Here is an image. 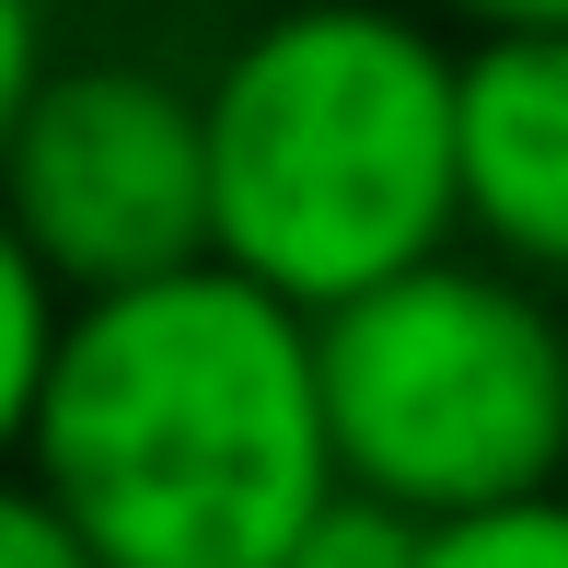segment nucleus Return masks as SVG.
<instances>
[{
	"instance_id": "1",
	"label": "nucleus",
	"mask_w": 568,
	"mask_h": 568,
	"mask_svg": "<svg viewBox=\"0 0 568 568\" xmlns=\"http://www.w3.org/2000/svg\"><path fill=\"white\" fill-rule=\"evenodd\" d=\"M23 476L105 568H278L337 499L314 314L221 255L70 302Z\"/></svg>"
},
{
	"instance_id": "2",
	"label": "nucleus",
	"mask_w": 568,
	"mask_h": 568,
	"mask_svg": "<svg viewBox=\"0 0 568 568\" xmlns=\"http://www.w3.org/2000/svg\"><path fill=\"white\" fill-rule=\"evenodd\" d=\"M210 255L337 314L464 244V36L418 0H278L197 70Z\"/></svg>"
},
{
	"instance_id": "3",
	"label": "nucleus",
	"mask_w": 568,
	"mask_h": 568,
	"mask_svg": "<svg viewBox=\"0 0 568 568\" xmlns=\"http://www.w3.org/2000/svg\"><path fill=\"white\" fill-rule=\"evenodd\" d=\"M337 487L406 523H476L568 487V302L476 244L314 314Z\"/></svg>"
},
{
	"instance_id": "4",
	"label": "nucleus",
	"mask_w": 568,
	"mask_h": 568,
	"mask_svg": "<svg viewBox=\"0 0 568 568\" xmlns=\"http://www.w3.org/2000/svg\"><path fill=\"white\" fill-rule=\"evenodd\" d=\"M0 221L36 244V267L70 302L210 267L197 82L163 59H59V82L36 93L12 163H0Z\"/></svg>"
},
{
	"instance_id": "5",
	"label": "nucleus",
	"mask_w": 568,
	"mask_h": 568,
	"mask_svg": "<svg viewBox=\"0 0 568 568\" xmlns=\"http://www.w3.org/2000/svg\"><path fill=\"white\" fill-rule=\"evenodd\" d=\"M464 244L568 302V36L464 47Z\"/></svg>"
},
{
	"instance_id": "6",
	"label": "nucleus",
	"mask_w": 568,
	"mask_h": 568,
	"mask_svg": "<svg viewBox=\"0 0 568 568\" xmlns=\"http://www.w3.org/2000/svg\"><path fill=\"white\" fill-rule=\"evenodd\" d=\"M59 337H70V291L36 267V244L0 221V464H23V442H36Z\"/></svg>"
},
{
	"instance_id": "7",
	"label": "nucleus",
	"mask_w": 568,
	"mask_h": 568,
	"mask_svg": "<svg viewBox=\"0 0 568 568\" xmlns=\"http://www.w3.org/2000/svg\"><path fill=\"white\" fill-rule=\"evenodd\" d=\"M418 568H568V487H557V499L476 510V523H442Z\"/></svg>"
},
{
	"instance_id": "8",
	"label": "nucleus",
	"mask_w": 568,
	"mask_h": 568,
	"mask_svg": "<svg viewBox=\"0 0 568 568\" xmlns=\"http://www.w3.org/2000/svg\"><path fill=\"white\" fill-rule=\"evenodd\" d=\"M418 557H429V523H406V510L337 487V499L314 510V534H302L278 568H418Z\"/></svg>"
},
{
	"instance_id": "9",
	"label": "nucleus",
	"mask_w": 568,
	"mask_h": 568,
	"mask_svg": "<svg viewBox=\"0 0 568 568\" xmlns=\"http://www.w3.org/2000/svg\"><path fill=\"white\" fill-rule=\"evenodd\" d=\"M59 82V23H47V0H0V163H12L23 116H36V93Z\"/></svg>"
},
{
	"instance_id": "10",
	"label": "nucleus",
	"mask_w": 568,
	"mask_h": 568,
	"mask_svg": "<svg viewBox=\"0 0 568 568\" xmlns=\"http://www.w3.org/2000/svg\"><path fill=\"white\" fill-rule=\"evenodd\" d=\"M0 568H105L82 534L59 523V499H47L23 464H0Z\"/></svg>"
},
{
	"instance_id": "11",
	"label": "nucleus",
	"mask_w": 568,
	"mask_h": 568,
	"mask_svg": "<svg viewBox=\"0 0 568 568\" xmlns=\"http://www.w3.org/2000/svg\"><path fill=\"white\" fill-rule=\"evenodd\" d=\"M442 36L487 47V36H568V0H418Z\"/></svg>"
}]
</instances>
